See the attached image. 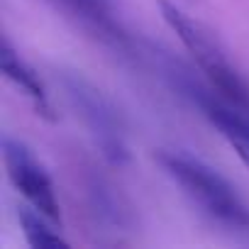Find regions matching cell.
<instances>
[{"instance_id": "3", "label": "cell", "mask_w": 249, "mask_h": 249, "mask_svg": "<svg viewBox=\"0 0 249 249\" xmlns=\"http://www.w3.org/2000/svg\"><path fill=\"white\" fill-rule=\"evenodd\" d=\"M66 98L76 115L86 122L88 132L93 135L95 144L110 161H124L127 159V142H124V127L112 103L86 78L76 73H66L61 78Z\"/></svg>"}, {"instance_id": "1", "label": "cell", "mask_w": 249, "mask_h": 249, "mask_svg": "<svg viewBox=\"0 0 249 249\" xmlns=\"http://www.w3.org/2000/svg\"><path fill=\"white\" fill-rule=\"evenodd\" d=\"M159 164L181 191L220 225L249 234V205L237 188L205 161L183 152H161Z\"/></svg>"}, {"instance_id": "7", "label": "cell", "mask_w": 249, "mask_h": 249, "mask_svg": "<svg viewBox=\"0 0 249 249\" xmlns=\"http://www.w3.org/2000/svg\"><path fill=\"white\" fill-rule=\"evenodd\" d=\"M54 220H49L47 215H42L39 210H20V225L25 232V239L30 242V247L35 249H59V247H69V242L52 227ZM56 225V222H54Z\"/></svg>"}, {"instance_id": "6", "label": "cell", "mask_w": 249, "mask_h": 249, "mask_svg": "<svg viewBox=\"0 0 249 249\" xmlns=\"http://www.w3.org/2000/svg\"><path fill=\"white\" fill-rule=\"evenodd\" d=\"M0 66H3V73H5L13 83H18V86L37 103V107L42 110V115L52 117V115H49L52 107H49V100H47V90H44L39 76L22 61V56L10 47L8 39L3 42V49H0Z\"/></svg>"}, {"instance_id": "8", "label": "cell", "mask_w": 249, "mask_h": 249, "mask_svg": "<svg viewBox=\"0 0 249 249\" xmlns=\"http://www.w3.org/2000/svg\"><path fill=\"white\" fill-rule=\"evenodd\" d=\"M237 154L244 159V164L249 166V144H244V147H237Z\"/></svg>"}, {"instance_id": "2", "label": "cell", "mask_w": 249, "mask_h": 249, "mask_svg": "<svg viewBox=\"0 0 249 249\" xmlns=\"http://www.w3.org/2000/svg\"><path fill=\"white\" fill-rule=\"evenodd\" d=\"M161 15L205 73V83L249 124V83L237 73V69H232L213 35L178 5L166 3V0L161 3Z\"/></svg>"}, {"instance_id": "5", "label": "cell", "mask_w": 249, "mask_h": 249, "mask_svg": "<svg viewBox=\"0 0 249 249\" xmlns=\"http://www.w3.org/2000/svg\"><path fill=\"white\" fill-rule=\"evenodd\" d=\"M54 3L61 5L76 20H81L98 37H103L112 44L122 42L124 35H122V27L117 22V13H115L112 0H54Z\"/></svg>"}, {"instance_id": "4", "label": "cell", "mask_w": 249, "mask_h": 249, "mask_svg": "<svg viewBox=\"0 0 249 249\" xmlns=\"http://www.w3.org/2000/svg\"><path fill=\"white\" fill-rule=\"evenodd\" d=\"M3 161H5L8 176H10L13 186L20 191V196L35 210H39L49 220L59 222L61 210H59L54 183H52L49 174L44 171V166L35 159V154L22 142H18L13 137H5L3 140Z\"/></svg>"}]
</instances>
